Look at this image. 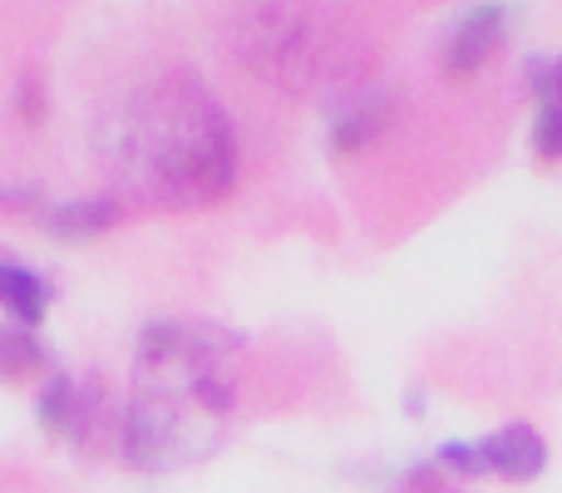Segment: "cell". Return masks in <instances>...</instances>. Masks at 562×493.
<instances>
[{"label": "cell", "mask_w": 562, "mask_h": 493, "mask_svg": "<svg viewBox=\"0 0 562 493\" xmlns=\"http://www.w3.org/2000/svg\"><path fill=\"white\" fill-rule=\"evenodd\" d=\"M99 158L128 198L154 208H213L237 188V134L198 75H158L99 119Z\"/></svg>", "instance_id": "cell-1"}, {"label": "cell", "mask_w": 562, "mask_h": 493, "mask_svg": "<svg viewBox=\"0 0 562 493\" xmlns=\"http://www.w3.org/2000/svg\"><path fill=\"white\" fill-rule=\"evenodd\" d=\"M237 340L198 321H148L134 346V395L119 415V455L134 469H173L198 455V415H227L237 400Z\"/></svg>", "instance_id": "cell-2"}, {"label": "cell", "mask_w": 562, "mask_h": 493, "mask_svg": "<svg viewBox=\"0 0 562 493\" xmlns=\"http://www.w3.org/2000/svg\"><path fill=\"white\" fill-rule=\"evenodd\" d=\"M237 59L296 94H356L370 75L360 25L326 5H247L237 15Z\"/></svg>", "instance_id": "cell-3"}, {"label": "cell", "mask_w": 562, "mask_h": 493, "mask_svg": "<svg viewBox=\"0 0 562 493\" xmlns=\"http://www.w3.org/2000/svg\"><path fill=\"white\" fill-rule=\"evenodd\" d=\"M508 25H514V5H469L464 15L454 20V30H449L445 49H439L445 75H454V79L479 75V69L494 59V49L504 45Z\"/></svg>", "instance_id": "cell-4"}, {"label": "cell", "mask_w": 562, "mask_h": 493, "mask_svg": "<svg viewBox=\"0 0 562 493\" xmlns=\"http://www.w3.org/2000/svg\"><path fill=\"white\" fill-rule=\"evenodd\" d=\"M484 449L488 479H508V484H533L548 469V445L533 425H504L498 435L479 439Z\"/></svg>", "instance_id": "cell-5"}, {"label": "cell", "mask_w": 562, "mask_h": 493, "mask_svg": "<svg viewBox=\"0 0 562 493\" xmlns=\"http://www.w3.org/2000/svg\"><path fill=\"white\" fill-rule=\"evenodd\" d=\"M390 114H395V104H390L385 89L366 85V89H356V94H346L336 104V114H330V148H336V154H356V148L375 144L390 128Z\"/></svg>", "instance_id": "cell-6"}, {"label": "cell", "mask_w": 562, "mask_h": 493, "mask_svg": "<svg viewBox=\"0 0 562 493\" xmlns=\"http://www.w3.org/2000/svg\"><path fill=\"white\" fill-rule=\"evenodd\" d=\"M528 79H533V94H538L533 148L538 158H562V55L528 59Z\"/></svg>", "instance_id": "cell-7"}, {"label": "cell", "mask_w": 562, "mask_h": 493, "mask_svg": "<svg viewBox=\"0 0 562 493\" xmlns=\"http://www.w3.org/2000/svg\"><path fill=\"white\" fill-rule=\"evenodd\" d=\"M0 306H5V316L15 321V326L35 330L49 311L45 277H35V271L20 267V261H0Z\"/></svg>", "instance_id": "cell-8"}, {"label": "cell", "mask_w": 562, "mask_h": 493, "mask_svg": "<svg viewBox=\"0 0 562 493\" xmlns=\"http://www.w3.org/2000/svg\"><path fill=\"white\" fill-rule=\"evenodd\" d=\"M119 217V198H89V203H55L45 208V227L65 243H79V237H99L109 233Z\"/></svg>", "instance_id": "cell-9"}, {"label": "cell", "mask_w": 562, "mask_h": 493, "mask_svg": "<svg viewBox=\"0 0 562 493\" xmlns=\"http://www.w3.org/2000/svg\"><path fill=\"white\" fill-rule=\"evenodd\" d=\"M75 410H79V385L65 376V370H55V376L45 380V390H40V429H49V435H69L75 429Z\"/></svg>", "instance_id": "cell-10"}, {"label": "cell", "mask_w": 562, "mask_h": 493, "mask_svg": "<svg viewBox=\"0 0 562 493\" xmlns=\"http://www.w3.org/2000/svg\"><path fill=\"white\" fill-rule=\"evenodd\" d=\"M45 366V346L35 340V330L25 326H0V376L5 380H20L30 370Z\"/></svg>", "instance_id": "cell-11"}, {"label": "cell", "mask_w": 562, "mask_h": 493, "mask_svg": "<svg viewBox=\"0 0 562 493\" xmlns=\"http://www.w3.org/2000/svg\"><path fill=\"white\" fill-rule=\"evenodd\" d=\"M15 109H20V119H25V124H45V114H49L45 79H40V75H25V79H20V89H15Z\"/></svg>", "instance_id": "cell-12"}, {"label": "cell", "mask_w": 562, "mask_h": 493, "mask_svg": "<svg viewBox=\"0 0 562 493\" xmlns=\"http://www.w3.org/2000/svg\"><path fill=\"white\" fill-rule=\"evenodd\" d=\"M409 493H459V489H449V479L435 464H419L409 469Z\"/></svg>", "instance_id": "cell-13"}]
</instances>
